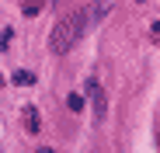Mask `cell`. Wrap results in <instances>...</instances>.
Returning <instances> with one entry per match:
<instances>
[{
	"label": "cell",
	"instance_id": "3957f363",
	"mask_svg": "<svg viewBox=\"0 0 160 153\" xmlns=\"http://www.w3.org/2000/svg\"><path fill=\"white\" fill-rule=\"evenodd\" d=\"M24 129H28V132H38V129H42V122H38V111H35V108H24Z\"/></svg>",
	"mask_w": 160,
	"mask_h": 153
},
{
	"label": "cell",
	"instance_id": "9c48e42d",
	"mask_svg": "<svg viewBox=\"0 0 160 153\" xmlns=\"http://www.w3.org/2000/svg\"><path fill=\"white\" fill-rule=\"evenodd\" d=\"M0 87H4V73H0Z\"/></svg>",
	"mask_w": 160,
	"mask_h": 153
},
{
	"label": "cell",
	"instance_id": "7a4b0ae2",
	"mask_svg": "<svg viewBox=\"0 0 160 153\" xmlns=\"http://www.w3.org/2000/svg\"><path fill=\"white\" fill-rule=\"evenodd\" d=\"M87 94H91V115H94V122L101 125L104 115H108V101H104V91H101V84H98V76L87 80Z\"/></svg>",
	"mask_w": 160,
	"mask_h": 153
},
{
	"label": "cell",
	"instance_id": "ba28073f",
	"mask_svg": "<svg viewBox=\"0 0 160 153\" xmlns=\"http://www.w3.org/2000/svg\"><path fill=\"white\" fill-rule=\"evenodd\" d=\"M35 153H52V150H49V146H42V150H35Z\"/></svg>",
	"mask_w": 160,
	"mask_h": 153
},
{
	"label": "cell",
	"instance_id": "5b68a950",
	"mask_svg": "<svg viewBox=\"0 0 160 153\" xmlns=\"http://www.w3.org/2000/svg\"><path fill=\"white\" fill-rule=\"evenodd\" d=\"M42 4H45V0H24V4H21V11L28 14V17H35V14L42 11Z\"/></svg>",
	"mask_w": 160,
	"mask_h": 153
},
{
	"label": "cell",
	"instance_id": "6da1fadb",
	"mask_svg": "<svg viewBox=\"0 0 160 153\" xmlns=\"http://www.w3.org/2000/svg\"><path fill=\"white\" fill-rule=\"evenodd\" d=\"M87 24H91L87 7H80V11L59 17V21H56V28H52V35H49V49H52V52H70V49L80 42V35L87 32Z\"/></svg>",
	"mask_w": 160,
	"mask_h": 153
},
{
	"label": "cell",
	"instance_id": "8992f818",
	"mask_svg": "<svg viewBox=\"0 0 160 153\" xmlns=\"http://www.w3.org/2000/svg\"><path fill=\"white\" fill-rule=\"evenodd\" d=\"M66 105H70V111H84V94H70Z\"/></svg>",
	"mask_w": 160,
	"mask_h": 153
},
{
	"label": "cell",
	"instance_id": "277c9868",
	"mask_svg": "<svg viewBox=\"0 0 160 153\" xmlns=\"http://www.w3.org/2000/svg\"><path fill=\"white\" fill-rule=\"evenodd\" d=\"M11 80H14L18 87H24V84H35V73H28V70H18V73L11 76Z\"/></svg>",
	"mask_w": 160,
	"mask_h": 153
},
{
	"label": "cell",
	"instance_id": "52a82bcc",
	"mask_svg": "<svg viewBox=\"0 0 160 153\" xmlns=\"http://www.w3.org/2000/svg\"><path fill=\"white\" fill-rule=\"evenodd\" d=\"M150 32H153V42H160V21H153V28H150Z\"/></svg>",
	"mask_w": 160,
	"mask_h": 153
}]
</instances>
